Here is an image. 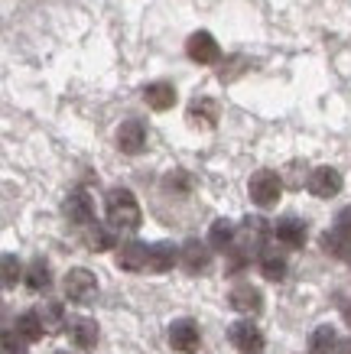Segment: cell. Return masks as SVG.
Wrapping results in <instances>:
<instances>
[{
	"mask_svg": "<svg viewBox=\"0 0 351 354\" xmlns=\"http://www.w3.org/2000/svg\"><path fill=\"white\" fill-rule=\"evenodd\" d=\"M13 328H17V332H20L30 344H36L39 338H43V335H49V332H46V325H43V319H39V312H36V309L20 312V315L13 319Z\"/></svg>",
	"mask_w": 351,
	"mask_h": 354,
	"instance_id": "obj_20",
	"label": "cell"
},
{
	"mask_svg": "<svg viewBox=\"0 0 351 354\" xmlns=\"http://www.w3.org/2000/svg\"><path fill=\"white\" fill-rule=\"evenodd\" d=\"M247 195L257 208H273L283 195V179H280L273 169H257L251 179H247Z\"/></svg>",
	"mask_w": 351,
	"mask_h": 354,
	"instance_id": "obj_2",
	"label": "cell"
},
{
	"mask_svg": "<svg viewBox=\"0 0 351 354\" xmlns=\"http://www.w3.org/2000/svg\"><path fill=\"white\" fill-rule=\"evenodd\" d=\"M26 338H23L17 328H7L3 332V354H26Z\"/></svg>",
	"mask_w": 351,
	"mask_h": 354,
	"instance_id": "obj_27",
	"label": "cell"
},
{
	"mask_svg": "<svg viewBox=\"0 0 351 354\" xmlns=\"http://www.w3.org/2000/svg\"><path fill=\"white\" fill-rule=\"evenodd\" d=\"M117 150L127 153V156H137V153L147 150V124L137 118L124 120L117 127Z\"/></svg>",
	"mask_w": 351,
	"mask_h": 354,
	"instance_id": "obj_9",
	"label": "cell"
},
{
	"mask_svg": "<svg viewBox=\"0 0 351 354\" xmlns=\"http://www.w3.org/2000/svg\"><path fill=\"white\" fill-rule=\"evenodd\" d=\"M332 227H335L339 234H345V237L351 241V205H348V208H341L339 215H335V225H332Z\"/></svg>",
	"mask_w": 351,
	"mask_h": 354,
	"instance_id": "obj_28",
	"label": "cell"
},
{
	"mask_svg": "<svg viewBox=\"0 0 351 354\" xmlns=\"http://www.w3.org/2000/svg\"><path fill=\"white\" fill-rule=\"evenodd\" d=\"M55 354H75V351H55Z\"/></svg>",
	"mask_w": 351,
	"mask_h": 354,
	"instance_id": "obj_30",
	"label": "cell"
},
{
	"mask_svg": "<svg viewBox=\"0 0 351 354\" xmlns=\"http://www.w3.org/2000/svg\"><path fill=\"white\" fill-rule=\"evenodd\" d=\"M62 212L72 225H82V227L95 225V202H91V195H88L85 189H72V192L65 195Z\"/></svg>",
	"mask_w": 351,
	"mask_h": 354,
	"instance_id": "obj_8",
	"label": "cell"
},
{
	"mask_svg": "<svg viewBox=\"0 0 351 354\" xmlns=\"http://www.w3.org/2000/svg\"><path fill=\"white\" fill-rule=\"evenodd\" d=\"M228 306H231L234 312L257 315V312L264 309V296H260V290H257V286H251V283H237V286L228 292Z\"/></svg>",
	"mask_w": 351,
	"mask_h": 354,
	"instance_id": "obj_13",
	"label": "cell"
},
{
	"mask_svg": "<svg viewBox=\"0 0 351 354\" xmlns=\"http://www.w3.org/2000/svg\"><path fill=\"white\" fill-rule=\"evenodd\" d=\"M322 250H325L329 257H335V260H351V241L345 234H339L335 227L322 234Z\"/></svg>",
	"mask_w": 351,
	"mask_h": 354,
	"instance_id": "obj_25",
	"label": "cell"
},
{
	"mask_svg": "<svg viewBox=\"0 0 351 354\" xmlns=\"http://www.w3.org/2000/svg\"><path fill=\"white\" fill-rule=\"evenodd\" d=\"M69 338H72V344L78 351H95L98 338H101V328H98L95 319L82 315V319H75V322L69 325Z\"/></svg>",
	"mask_w": 351,
	"mask_h": 354,
	"instance_id": "obj_16",
	"label": "cell"
},
{
	"mask_svg": "<svg viewBox=\"0 0 351 354\" xmlns=\"http://www.w3.org/2000/svg\"><path fill=\"white\" fill-rule=\"evenodd\" d=\"M105 212H107V225L120 231V234H134L143 225V212L140 202L134 198L130 189H111L105 198Z\"/></svg>",
	"mask_w": 351,
	"mask_h": 354,
	"instance_id": "obj_1",
	"label": "cell"
},
{
	"mask_svg": "<svg viewBox=\"0 0 351 354\" xmlns=\"http://www.w3.org/2000/svg\"><path fill=\"white\" fill-rule=\"evenodd\" d=\"M212 244H202V241H186L182 244V267L189 270V273H205V270L212 267Z\"/></svg>",
	"mask_w": 351,
	"mask_h": 354,
	"instance_id": "obj_14",
	"label": "cell"
},
{
	"mask_svg": "<svg viewBox=\"0 0 351 354\" xmlns=\"http://www.w3.org/2000/svg\"><path fill=\"white\" fill-rule=\"evenodd\" d=\"M166 342H170L172 351L195 354L199 344H202V335H199V325L192 322V319H176V322L170 325V332H166Z\"/></svg>",
	"mask_w": 351,
	"mask_h": 354,
	"instance_id": "obj_6",
	"label": "cell"
},
{
	"mask_svg": "<svg viewBox=\"0 0 351 354\" xmlns=\"http://www.w3.org/2000/svg\"><path fill=\"white\" fill-rule=\"evenodd\" d=\"M62 290H65V299L75 302V306H91V302L98 299V279L91 270L75 267L65 273Z\"/></svg>",
	"mask_w": 351,
	"mask_h": 354,
	"instance_id": "obj_3",
	"label": "cell"
},
{
	"mask_svg": "<svg viewBox=\"0 0 351 354\" xmlns=\"http://www.w3.org/2000/svg\"><path fill=\"white\" fill-rule=\"evenodd\" d=\"M36 312H39V319H43V325H46V332L49 335H59L65 325H69L65 322V306L59 299H46Z\"/></svg>",
	"mask_w": 351,
	"mask_h": 354,
	"instance_id": "obj_22",
	"label": "cell"
},
{
	"mask_svg": "<svg viewBox=\"0 0 351 354\" xmlns=\"http://www.w3.org/2000/svg\"><path fill=\"white\" fill-rule=\"evenodd\" d=\"M186 55H189L195 65H215L222 59V46L208 30H195L186 39Z\"/></svg>",
	"mask_w": 351,
	"mask_h": 354,
	"instance_id": "obj_5",
	"label": "cell"
},
{
	"mask_svg": "<svg viewBox=\"0 0 351 354\" xmlns=\"http://www.w3.org/2000/svg\"><path fill=\"white\" fill-rule=\"evenodd\" d=\"M176 263H182V247L170 244V241H156V244H150V260H147L150 273H170Z\"/></svg>",
	"mask_w": 351,
	"mask_h": 354,
	"instance_id": "obj_11",
	"label": "cell"
},
{
	"mask_svg": "<svg viewBox=\"0 0 351 354\" xmlns=\"http://www.w3.org/2000/svg\"><path fill=\"white\" fill-rule=\"evenodd\" d=\"M88 250H95V254H107L111 247H117V231L111 225H88Z\"/></svg>",
	"mask_w": 351,
	"mask_h": 354,
	"instance_id": "obj_24",
	"label": "cell"
},
{
	"mask_svg": "<svg viewBox=\"0 0 351 354\" xmlns=\"http://www.w3.org/2000/svg\"><path fill=\"white\" fill-rule=\"evenodd\" d=\"M215 120H218V104H215L212 97H195L189 104V124L195 127H215Z\"/></svg>",
	"mask_w": 351,
	"mask_h": 354,
	"instance_id": "obj_21",
	"label": "cell"
},
{
	"mask_svg": "<svg viewBox=\"0 0 351 354\" xmlns=\"http://www.w3.org/2000/svg\"><path fill=\"white\" fill-rule=\"evenodd\" d=\"M23 283H26V290L30 292H43L49 290V283H53V273H49V263H46L43 257H36L26 267V277H23Z\"/></svg>",
	"mask_w": 351,
	"mask_h": 354,
	"instance_id": "obj_23",
	"label": "cell"
},
{
	"mask_svg": "<svg viewBox=\"0 0 351 354\" xmlns=\"http://www.w3.org/2000/svg\"><path fill=\"white\" fill-rule=\"evenodd\" d=\"M273 237H277V244L289 247V250H299V247L306 244V221H299V218H280L277 225H273Z\"/></svg>",
	"mask_w": 351,
	"mask_h": 354,
	"instance_id": "obj_15",
	"label": "cell"
},
{
	"mask_svg": "<svg viewBox=\"0 0 351 354\" xmlns=\"http://www.w3.org/2000/svg\"><path fill=\"white\" fill-rule=\"evenodd\" d=\"M147 260H150V247L143 241H124V244L117 247V267L127 270V273H140V270H147Z\"/></svg>",
	"mask_w": 351,
	"mask_h": 354,
	"instance_id": "obj_12",
	"label": "cell"
},
{
	"mask_svg": "<svg viewBox=\"0 0 351 354\" xmlns=\"http://www.w3.org/2000/svg\"><path fill=\"white\" fill-rule=\"evenodd\" d=\"M257 263H260V273H264L270 283H280V279H287V273H289L287 254L273 244H264L257 250Z\"/></svg>",
	"mask_w": 351,
	"mask_h": 354,
	"instance_id": "obj_10",
	"label": "cell"
},
{
	"mask_svg": "<svg viewBox=\"0 0 351 354\" xmlns=\"http://www.w3.org/2000/svg\"><path fill=\"white\" fill-rule=\"evenodd\" d=\"M228 342L234 344V351L241 354H260L264 351V332L260 325H254L251 319H237L228 328Z\"/></svg>",
	"mask_w": 351,
	"mask_h": 354,
	"instance_id": "obj_4",
	"label": "cell"
},
{
	"mask_svg": "<svg viewBox=\"0 0 351 354\" xmlns=\"http://www.w3.org/2000/svg\"><path fill=\"white\" fill-rule=\"evenodd\" d=\"M341 348V335L335 325H316L309 332V354H335Z\"/></svg>",
	"mask_w": 351,
	"mask_h": 354,
	"instance_id": "obj_17",
	"label": "cell"
},
{
	"mask_svg": "<svg viewBox=\"0 0 351 354\" xmlns=\"http://www.w3.org/2000/svg\"><path fill=\"white\" fill-rule=\"evenodd\" d=\"M341 315H345V322L351 325V302H348V306H345V309H341Z\"/></svg>",
	"mask_w": 351,
	"mask_h": 354,
	"instance_id": "obj_29",
	"label": "cell"
},
{
	"mask_svg": "<svg viewBox=\"0 0 351 354\" xmlns=\"http://www.w3.org/2000/svg\"><path fill=\"white\" fill-rule=\"evenodd\" d=\"M143 101L153 111H170L176 104V88L170 82H153V85L143 88Z\"/></svg>",
	"mask_w": 351,
	"mask_h": 354,
	"instance_id": "obj_19",
	"label": "cell"
},
{
	"mask_svg": "<svg viewBox=\"0 0 351 354\" xmlns=\"http://www.w3.org/2000/svg\"><path fill=\"white\" fill-rule=\"evenodd\" d=\"M234 241H237V225H234V221H228V218L212 221V227H208V244H212L215 250L228 254L234 247Z\"/></svg>",
	"mask_w": 351,
	"mask_h": 354,
	"instance_id": "obj_18",
	"label": "cell"
},
{
	"mask_svg": "<svg viewBox=\"0 0 351 354\" xmlns=\"http://www.w3.org/2000/svg\"><path fill=\"white\" fill-rule=\"evenodd\" d=\"M23 277H26V267L13 254H3V290H13Z\"/></svg>",
	"mask_w": 351,
	"mask_h": 354,
	"instance_id": "obj_26",
	"label": "cell"
},
{
	"mask_svg": "<svg viewBox=\"0 0 351 354\" xmlns=\"http://www.w3.org/2000/svg\"><path fill=\"white\" fill-rule=\"evenodd\" d=\"M341 185H345V179H341V172L335 166H316L306 179V189L316 198H335L341 192Z\"/></svg>",
	"mask_w": 351,
	"mask_h": 354,
	"instance_id": "obj_7",
	"label": "cell"
}]
</instances>
